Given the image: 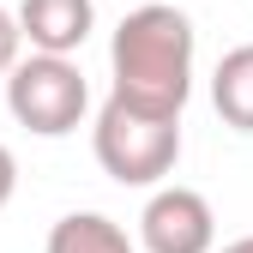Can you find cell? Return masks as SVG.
Wrapping results in <instances>:
<instances>
[{
    "instance_id": "cell-1",
    "label": "cell",
    "mask_w": 253,
    "mask_h": 253,
    "mask_svg": "<svg viewBox=\"0 0 253 253\" xmlns=\"http://www.w3.org/2000/svg\"><path fill=\"white\" fill-rule=\"evenodd\" d=\"M109 67H115V90H109L115 103L181 121L187 90H193V18L163 0L133 6L109 42Z\"/></svg>"
},
{
    "instance_id": "cell-2",
    "label": "cell",
    "mask_w": 253,
    "mask_h": 253,
    "mask_svg": "<svg viewBox=\"0 0 253 253\" xmlns=\"http://www.w3.org/2000/svg\"><path fill=\"white\" fill-rule=\"evenodd\" d=\"M181 157V121L169 115H145V109H126V103H103L97 115V163L109 181L121 187H151L175 169Z\"/></svg>"
},
{
    "instance_id": "cell-3",
    "label": "cell",
    "mask_w": 253,
    "mask_h": 253,
    "mask_svg": "<svg viewBox=\"0 0 253 253\" xmlns=\"http://www.w3.org/2000/svg\"><path fill=\"white\" fill-rule=\"evenodd\" d=\"M6 109H12L18 126H30V133H42V139H60V133H73L84 121V109H90L84 73L73 60H60V54H30V60H18L6 73Z\"/></svg>"
},
{
    "instance_id": "cell-4",
    "label": "cell",
    "mask_w": 253,
    "mask_h": 253,
    "mask_svg": "<svg viewBox=\"0 0 253 253\" xmlns=\"http://www.w3.org/2000/svg\"><path fill=\"white\" fill-rule=\"evenodd\" d=\"M139 235H145V253H211L217 247L211 199L193 187H157L139 217Z\"/></svg>"
},
{
    "instance_id": "cell-5",
    "label": "cell",
    "mask_w": 253,
    "mask_h": 253,
    "mask_svg": "<svg viewBox=\"0 0 253 253\" xmlns=\"http://www.w3.org/2000/svg\"><path fill=\"white\" fill-rule=\"evenodd\" d=\"M18 37L37 54H60L67 60L73 48H84L90 24H97V6L90 0H18Z\"/></svg>"
},
{
    "instance_id": "cell-6",
    "label": "cell",
    "mask_w": 253,
    "mask_h": 253,
    "mask_svg": "<svg viewBox=\"0 0 253 253\" xmlns=\"http://www.w3.org/2000/svg\"><path fill=\"white\" fill-rule=\"evenodd\" d=\"M211 103L235 133H253V42L229 48L211 73Z\"/></svg>"
},
{
    "instance_id": "cell-7",
    "label": "cell",
    "mask_w": 253,
    "mask_h": 253,
    "mask_svg": "<svg viewBox=\"0 0 253 253\" xmlns=\"http://www.w3.org/2000/svg\"><path fill=\"white\" fill-rule=\"evenodd\" d=\"M48 253H139V247L126 241V229L115 223V217L73 211V217H60V223L48 229Z\"/></svg>"
},
{
    "instance_id": "cell-8",
    "label": "cell",
    "mask_w": 253,
    "mask_h": 253,
    "mask_svg": "<svg viewBox=\"0 0 253 253\" xmlns=\"http://www.w3.org/2000/svg\"><path fill=\"white\" fill-rule=\"evenodd\" d=\"M18 48H24V37H18V18L0 6V79H6L12 67H18Z\"/></svg>"
},
{
    "instance_id": "cell-9",
    "label": "cell",
    "mask_w": 253,
    "mask_h": 253,
    "mask_svg": "<svg viewBox=\"0 0 253 253\" xmlns=\"http://www.w3.org/2000/svg\"><path fill=\"white\" fill-rule=\"evenodd\" d=\"M12 193H18V157H12L6 145H0V205H6Z\"/></svg>"
},
{
    "instance_id": "cell-10",
    "label": "cell",
    "mask_w": 253,
    "mask_h": 253,
    "mask_svg": "<svg viewBox=\"0 0 253 253\" xmlns=\"http://www.w3.org/2000/svg\"><path fill=\"white\" fill-rule=\"evenodd\" d=\"M223 253H253V235H241V241H229Z\"/></svg>"
}]
</instances>
